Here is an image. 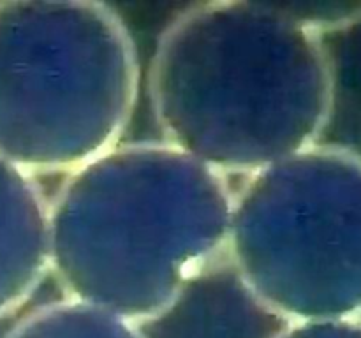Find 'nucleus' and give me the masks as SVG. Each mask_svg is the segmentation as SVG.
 Returning a JSON list of instances; mask_svg holds the SVG:
<instances>
[{"label":"nucleus","instance_id":"f257e3e1","mask_svg":"<svg viewBox=\"0 0 361 338\" xmlns=\"http://www.w3.org/2000/svg\"><path fill=\"white\" fill-rule=\"evenodd\" d=\"M162 141L228 178L317 144L335 104L319 34L284 4L217 0L176 14L148 73Z\"/></svg>","mask_w":361,"mask_h":338},{"label":"nucleus","instance_id":"f03ea898","mask_svg":"<svg viewBox=\"0 0 361 338\" xmlns=\"http://www.w3.org/2000/svg\"><path fill=\"white\" fill-rule=\"evenodd\" d=\"M228 178L164 141L115 144L49 201V273L67 299L141 324L226 257Z\"/></svg>","mask_w":361,"mask_h":338},{"label":"nucleus","instance_id":"7ed1b4c3","mask_svg":"<svg viewBox=\"0 0 361 338\" xmlns=\"http://www.w3.org/2000/svg\"><path fill=\"white\" fill-rule=\"evenodd\" d=\"M137 88L134 42L111 7L0 2V158L69 175L120 143Z\"/></svg>","mask_w":361,"mask_h":338},{"label":"nucleus","instance_id":"20e7f679","mask_svg":"<svg viewBox=\"0 0 361 338\" xmlns=\"http://www.w3.org/2000/svg\"><path fill=\"white\" fill-rule=\"evenodd\" d=\"M226 257L286 324L361 319V155L317 143L247 176Z\"/></svg>","mask_w":361,"mask_h":338},{"label":"nucleus","instance_id":"39448f33","mask_svg":"<svg viewBox=\"0 0 361 338\" xmlns=\"http://www.w3.org/2000/svg\"><path fill=\"white\" fill-rule=\"evenodd\" d=\"M49 273V201L35 176L0 158V319Z\"/></svg>","mask_w":361,"mask_h":338},{"label":"nucleus","instance_id":"423d86ee","mask_svg":"<svg viewBox=\"0 0 361 338\" xmlns=\"http://www.w3.org/2000/svg\"><path fill=\"white\" fill-rule=\"evenodd\" d=\"M4 338H147V334L122 317L63 298L28 312Z\"/></svg>","mask_w":361,"mask_h":338},{"label":"nucleus","instance_id":"0eeeda50","mask_svg":"<svg viewBox=\"0 0 361 338\" xmlns=\"http://www.w3.org/2000/svg\"><path fill=\"white\" fill-rule=\"evenodd\" d=\"M284 7L319 35L324 30L351 27L361 20L358 2H295L284 4Z\"/></svg>","mask_w":361,"mask_h":338},{"label":"nucleus","instance_id":"6e6552de","mask_svg":"<svg viewBox=\"0 0 361 338\" xmlns=\"http://www.w3.org/2000/svg\"><path fill=\"white\" fill-rule=\"evenodd\" d=\"M270 338H361V319L288 323Z\"/></svg>","mask_w":361,"mask_h":338}]
</instances>
